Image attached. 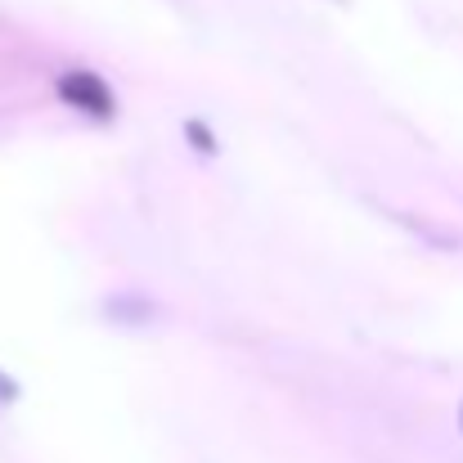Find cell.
Wrapping results in <instances>:
<instances>
[{"mask_svg":"<svg viewBox=\"0 0 463 463\" xmlns=\"http://www.w3.org/2000/svg\"><path fill=\"white\" fill-rule=\"evenodd\" d=\"M54 90H59V99H63L68 109L86 113L90 122H113V118H118V99H113V86H109L104 77L86 72V68H77V72H63Z\"/></svg>","mask_w":463,"mask_h":463,"instance_id":"1","label":"cell"},{"mask_svg":"<svg viewBox=\"0 0 463 463\" xmlns=\"http://www.w3.org/2000/svg\"><path fill=\"white\" fill-rule=\"evenodd\" d=\"M184 136H189V145H194L198 154H216V140H212V131H207L203 122H189V127H184Z\"/></svg>","mask_w":463,"mask_h":463,"instance_id":"2","label":"cell"},{"mask_svg":"<svg viewBox=\"0 0 463 463\" xmlns=\"http://www.w3.org/2000/svg\"><path fill=\"white\" fill-rule=\"evenodd\" d=\"M459 428H463V410H459Z\"/></svg>","mask_w":463,"mask_h":463,"instance_id":"3","label":"cell"}]
</instances>
